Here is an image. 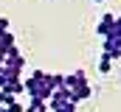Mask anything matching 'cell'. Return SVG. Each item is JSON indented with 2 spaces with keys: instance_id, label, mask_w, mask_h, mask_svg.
I'll list each match as a JSON object with an SVG mask.
<instances>
[{
  "instance_id": "277c9868",
  "label": "cell",
  "mask_w": 121,
  "mask_h": 112,
  "mask_svg": "<svg viewBox=\"0 0 121 112\" xmlns=\"http://www.w3.org/2000/svg\"><path fill=\"white\" fill-rule=\"evenodd\" d=\"M101 53L107 56V59H113V62H118V59H121V42L104 36V39H101Z\"/></svg>"
},
{
  "instance_id": "3957f363",
  "label": "cell",
  "mask_w": 121,
  "mask_h": 112,
  "mask_svg": "<svg viewBox=\"0 0 121 112\" xmlns=\"http://www.w3.org/2000/svg\"><path fill=\"white\" fill-rule=\"evenodd\" d=\"M82 84H87V73H85V70H73L70 76H62V87H65V90H76V87H82Z\"/></svg>"
},
{
  "instance_id": "7c38bea8",
  "label": "cell",
  "mask_w": 121,
  "mask_h": 112,
  "mask_svg": "<svg viewBox=\"0 0 121 112\" xmlns=\"http://www.w3.org/2000/svg\"><path fill=\"white\" fill-rule=\"evenodd\" d=\"M9 31V17H0V34Z\"/></svg>"
},
{
  "instance_id": "8992f818",
  "label": "cell",
  "mask_w": 121,
  "mask_h": 112,
  "mask_svg": "<svg viewBox=\"0 0 121 112\" xmlns=\"http://www.w3.org/2000/svg\"><path fill=\"white\" fill-rule=\"evenodd\" d=\"M11 48H17V39H14L11 31H3V34H0V56H6Z\"/></svg>"
},
{
  "instance_id": "6da1fadb",
  "label": "cell",
  "mask_w": 121,
  "mask_h": 112,
  "mask_svg": "<svg viewBox=\"0 0 121 112\" xmlns=\"http://www.w3.org/2000/svg\"><path fill=\"white\" fill-rule=\"evenodd\" d=\"M62 87V73H45V70H34L31 76L23 79V92L28 98H37V101H48L51 92Z\"/></svg>"
},
{
  "instance_id": "8fae6325",
  "label": "cell",
  "mask_w": 121,
  "mask_h": 112,
  "mask_svg": "<svg viewBox=\"0 0 121 112\" xmlns=\"http://www.w3.org/2000/svg\"><path fill=\"white\" fill-rule=\"evenodd\" d=\"M6 112H26V104H20V101H14V104H9Z\"/></svg>"
},
{
  "instance_id": "5b68a950",
  "label": "cell",
  "mask_w": 121,
  "mask_h": 112,
  "mask_svg": "<svg viewBox=\"0 0 121 112\" xmlns=\"http://www.w3.org/2000/svg\"><path fill=\"white\" fill-rule=\"evenodd\" d=\"M113 23H116V14H113V11H107V14H101V20L96 23V34H99V36L104 39V36L110 34V28H113Z\"/></svg>"
},
{
  "instance_id": "4fadbf2b",
  "label": "cell",
  "mask_w": 121,
  "mask_h": 112,
  "mask_svg": "<svg viewBox=\"0 0 121 112\" xmlns=\"http://www.w3.org/2000/svg\"><path fill=\"white\" fill-rule=\"evenodd\" d=\"M93 3H104V0H93Z\"/></svg>"
},
{
  "instance_id": "9a60e30c",
  "label": "cell",
  "mask_w": 121,
  "mask_h": 112,
  "mask_svg": "<svg viewBox=\"0 0 121 112\" xmlns=\"http://www.w3.org/2000/svg\"><path fill=\"white\" fill-rule=\"evenodd\" d=\"M0 64H3V56H0Z\"/></svg>"
},
{
  "instance_id": "30bf717a",
  "label": "cell",
  "mask_w": 121,
  "mask_h": 112,
  "mask_svg": "<svg viewBox=\"0 0 121 112\" xmlns=\"http://www.w3.org/2000/svg\"><path fill=\"white\" fill-rule=\"evenodd\" d=\"M17 98L9 92V90H0V107H9V104H14Z\"/></svg>"
},
{
  "instance_id": "9c48e42d",
  "label": "cell",
  "mask_w": 121,
  "mask_h": 112,
  "mask_svg": "<svg viewBox=\"0 0 121 112\" xmlns=\"http://www.w3.org/2000/svg\"><path fill=\"white\" fill-rule=\"evenodd\" d=\"M110 39H116V42H121V14L116 17V23H113V28H110V34H107Z\"/></svg>"
},
{
  "instance_id": "ba28073f",
  "label": "cell",
  "mask_w": 121,
  "mask_h": 112,
  "mask_svg": "<svg viewBox=\"0 0 121 112\" xmlns=\"http://www.w3.org/2000/svg\"><path fill=\"white\" fill-rule=\"evenodd\" d=\"M110 70H113V59H107V56L101 53V56H99V73H101V76H107Z\"/></svg>"
},
{
  "instance_id": "52a82bcc",
  "label": "cell",
  "mask_w": 121,
  "mask_h": 112,
  "mask_svg": "<svg viewBox=\"0 0 121 112\" xmlns=\"http://www.w3.org/2000/svg\"><path fill=\"white\" fill-rule=\"evenodd\" d=\"M90 95H93V87H90V84H82V87L70 90V98H73V104H82V101H87Z\"/></svg>"
},
{
  "instance_id": "7a4b0ae2",
  "label": "cell",
  "mask_w": 121,
  "mask_h": 112,
  "mask_svg": "<svg viewBox=\"0 0 121 112\" xmlns=\"http://www.w3.org/2000/svg\"><path fill=\"white\" fill-rule=\"evenodd\" d=\"M3 67H6L9 73H14V76H20V73L26 70V56L20 53L17 48H11L9 53L3 56Z\"/></svg>"
},
{
  "instance_id": "5bb4252c",
  "label": "cell",
  "mask_w": 121,
  "mask_h": 112,
  "mask_svg": "<svg viewBox=\"0 0 121 112\" xmlns=\"http://www.w3.org/2000/svg\"><path fill=\"white\" fill-rule=\"evenodd\" d=\"M0 112H6V107H0Z\"/></svg>"
}]
</instances>
